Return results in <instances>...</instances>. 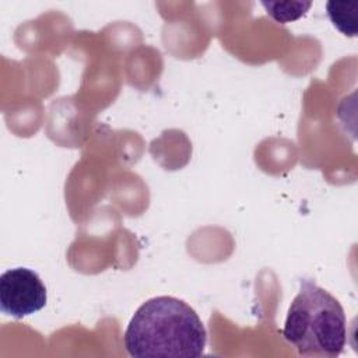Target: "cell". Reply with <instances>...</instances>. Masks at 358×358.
Segmentation results:
<instances>
[{"label":"cell","mask_w":358,"mask_h":358,"mask_svg":"<svg viewBox=\"0 0 358 358\" xmlns=\"http://www.w3.org/2000/svg\"><path fill=\"white\" fill-rule=\"evenodd\" d=\"M347 3L329 1L327 3V14L331 22L344 34L354 36L357 32V11H351L347 14Z\"/></svg>","instance_id":"5b68a950"},{"label":"cell","mask_w":358,"mask_h":358,"mask_svg":"<svg viewBox=\"0 0 358 358\" xmlns=\"http://www.w3.org/2000/svg\"><path fill=\"white\" fill-rule=\"evenodd\" d=\"M131 357L203 355L207 343L206 327L185 301L161 295L147 299L131 316L123 337Z\"/></svg>","instance_id":"6da1fadb"},{"label":"cell","mask_w":358,"mask_h":358,"mask_svg":"<svg viewBox=\"0 0 358 358\" xmlns=\"http://www.w3.org/2000/svg\"><path fill=\"white\" fill-rule=\"evenodd\" d=\"M284 338L302 357L336 358L347 343V319L340 302L309 278L299 280L282 327Z\"/></svg>","instance_id":"7a4b0ae2"},{"label":"cell","mask_w":358,"mask_h":358,"mask_svg":"<svg viewBox=\"0 0 358 358\" xmlns=\"http://www.w3.org/2000/svg\"><path fill=\"white\" fill-rule=\"evenodd\" d=\"M48 294L36 271L14 267L0 275V309L3 313L22 319L41 310L46 305Z\"/></svg>","instance_id":"3957f363"},{"label":"cell","mask_w":358,"mask_h":358,"mask_svg":"<svg viewBox=\"0 0 358 358\" xmlns=\"http://www.w3.org/2000/svg\"><path fill=\"white\" fill-rule=\"evenodd\" d=\"M262 4L267 14L281 24L303 17L312 6L310 1H262Z\"/></svg>","instance_id":"277c9868"}]
</instances>
